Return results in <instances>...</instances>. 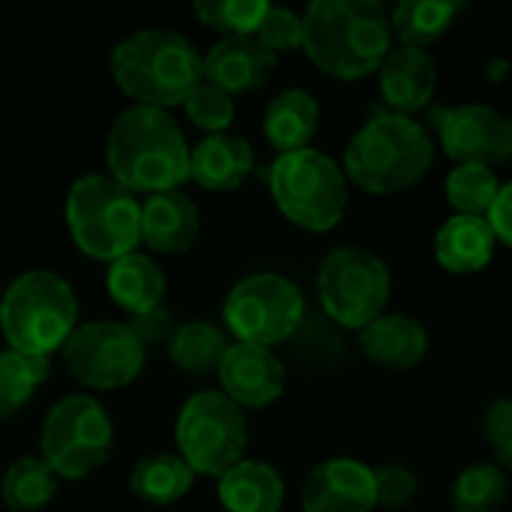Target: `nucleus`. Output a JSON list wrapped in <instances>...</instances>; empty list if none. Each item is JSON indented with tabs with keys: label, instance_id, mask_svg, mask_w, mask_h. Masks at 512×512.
Masks as SVG:
<instances>
[{
	"label": "nucleus",
	"instance_id": "f257e3e1",
	"mask_svg": "<svg viewBox=\"0 0 512 512\" xmlns=\"http://www.w3.org/2000/svg\"><path fill=\"white\" fill-rule=\"evenodd\" d=\"M303 51L330 78L360 81L393 51L390 9L378 0H315L300 15Z\"/></svg>",
	"mask_w": 512,
	"mask_h": 512
},
{
	"label": "nucleus",
	"instance_id": "f03ea898",
	"mask_svg": "<svg viewBox=\"0 0 512 512\" xmlns=\"http://www.w3.org/2000/svg\"><path fill=\"white\" fill-rule=\"evenodd\" d=\"M108 177L129 192H168L189 180V144L168 111L129 105L105 135Z\"/></svg>",
	"mask_w": 512,
	"mask_h": 512
},
{
	"label": "nucleus",
	"instance_id": "7ed1b4c3",
	"mask_svg": "<svg viewBox=\"0 0 512 512\" xmlns=\"http://www.w3.org/2000/svg\"><path fill=\"white\" fill-rule=\"evenodd\" d=\"M111 75L117 87L144 108L168 111L204 81L201 51L177 30L144 27L123 36L111 51Z\"/></svg>",
	"mask_w": 512,
	"mask_h": 512
},
{
	"label": "nucleus",
	"instance_id": "20e7f679",
	"mask_svg": "<svg viewBox=\"0 0 512 512\" xmlns=\"http://www.w3.org/2000/svg\"><path fill=\"white\" fill-rule=\"evenodd\" d=\"M435 162L423 123L405 114H372L345 147V180L369 195H399L417 186Z\"/></svg>",
	"mask_w": 512,
	"mask_h": 512
},
{
	"label": "nucleus",
	"instance_id": "39448f33",
	"mask_svg": "<svg viewBox=\"0 0 512 512\" xmlns=\"http://www.w3.org/2000/svg\"><path fill=\"white\" fill-rule=\"evenodd\" d=\"M78 327L75 288L51 270H24L0 297V333L6 348L51 357Z\"/></svg>",
	"mask_w": 512,
	"mask_h": 512
},
{
	"label": "nucleus",
	"instance_id": "423d86ee",
	"mask_svg": "<svg viewBox=\"0 0 512 512\" xmlns=\"http://www.w3.org/2000/svg\"><path fill=\"white\" fill-rule=\"evenodd\" d=\"M66 225L78 252L111 264L141 243V201L108 174H84L66 192Z\"/></svg>",
	"mask_w": 512,
	"mask_h": 512
},
{
	"label": "nucleus",
	"instance_id": "0eeeda50",
	"mask_svg": "<svg viewBox=\"0 0 512 512\" xmlns=\"http://www.w3.org/2000/svg\"><path fill=\"white\" fill-rule=\"evenodd\" d=\"M279 213L303 231H333L348 210V180L342 165L315 150L282 153L267 174Z\"/></svg>",
	"mask_w": 512,
	"mask_h": 512
},
{
	"label": "nucleus",
	"instance_id": "6e6552de",
	"mask_svg": "<svg viewBox=\"0 0 512 512\" xmlns=\"http://www.w3.org/2000/svg\"><path fill=\"white\" fill-rule=\"evenodd\" d=\"M114 450V423L99 399L72 393L54 402L42 420L39 459L57 480H87Z\"/></svg>",
	"mask_w": 512,
	"mask_h": 512
},
{
	"label": "nucleus",
	"instance_id": "1a4fd4ad",
	"mask_svg": "<svg viewBox=\"0 0 512 512\" xmlns=\"http://www.w3.org/2000/svg\"><path fill=\"white\" fill-rule=\"evenodd\" d=\"M321 309L348 330H363L387 312L393 276L381 255L366 246H336L315 276Z\"/></svg>",
	"mask_w": 512,
	"mask_h": 512
},
{
	"label": "nucleus",
	"instance_id": "9d476101",
	"mask_svg": "<svg viewBox=\"0 0 512 512\" xmlns=\"http://www.w3.org/2000/svg\"><path fill=\"white\" fill-rule=\"evenodd\" d=\"M177 456L198 477H222L240 459H246L249 447V423L246 411H240L225 393L201 390L186 399L180 408L177 426Z\"/></svg>",
	"mask_w": 512,
	"mask_h": 512
},
{
	"label": "nucleus",
	"instance_id": "9b49d317",
	"mask_svg": "<svg viewBox=\"0 0 512 512\" xmlns=\"http://www.w3.org/2000/svg\"><path fill=\"white\" fill-rule=\"evenodd\" d=\"M303 294L282 273H252L240 279L222 306L234 342L273 348L297 333L303 321Z\"/></svg>",
	"mask_w": 512,
	"mask_h": 512
},
{
	"label": "nucleus",
	"instance_id": "f8f14e48",
	"mask_svg": "<svg viewBox=\"0 0 512 512\" xmlns=\"http://www.w3.org/2000/svg\"><path fill=\"white\" fill-rule=\"evenodd\" d=\"M63 363L87 390H123L138 381L147 363L144 345L123 321H87L66 339Z\"/></svg>",
	"mask_w": 512,
	"mask_h": 512
},
{
	"label": "nucleus",
	"instance_id": "ddd939ff",
	"mask_svg": "<svg viewBox=\"0 0 512 512\" xmlns=\"http://www.w3.org/2000/svg\"><path fill=\"white\" fill-rule=\"evenodd\" d=\"M432 126L441 135V147L456 165H504L512 156V120L483 102L456 108H435Z\"/></svg>",
	"mask_w": 512,
	"mask_h": 512
},
{
	"label": "nucleus",
	"instance_id": "4468645a",
	"mask_svg": "<svg viewBox=\"0 0 512 512\" xmlns=\"http://www.w3.org/2000/svg\"><path fill=\"white\" fill-rule=\"evenodd\" d=\"M216 375L222 384L219 393H225L240 411L273 405L276 399H282L288 384L285 363L273 354V348L243 342L228 345Z\"/></svg>",
	"mask_w": 512,
	"mask_h": 512
},
{
	"label": "nucleus",
	"instance_id": "2eb2a0df",
	"mask_svg": "<svg viewBox=\"0 0 512 512\" xmlns=\"http://www.w3.org/2000/svg\"><path fill=\"white\" fill-rule=\"evenodd\" d=\"M303 512H372L375 468L360 459L336 456L315 465L300 489Z\"/></svg>",
	"mask_w": 512,
	"mask_h": 512
},
{
	"label": "nucleus",
	"instance_id": "dca6fc26",
	"mask_svg": "<svg viewBox=\"0 0 512 512\" xmlns=\"http://www.w3.org/2000/svg\"><path fill=\"white\" fill-rule=\"evenodd\" d=\"M204 81L225 90L228 96L261 90L273 69L276 57L261 48L255 36H222L204 57H201Z\"/></svg>",
	"mask_w": 512,
	"mask_h": 512
},
{
	"label": "nucleus",
	"instance_id": "f3484780",
	"mask_svg": "<svg viewBox=\"0 0 512 512\" xmlns=\"http://www.w3.org/2000/svg\"><path fill=\"white\" fill-rule=\"evenodd\" d=\"M201 234V213L195 201L180 192H153L141 201V243L156 255H183Z\"/></svg>",
	"mask_w": 512,
	"mask_h": 512
},
{
	"label": "nucleus",
	"instance_id": "a211bd4d",
	"mask_svg": "<svg viewBox=\"0 0 512 512\" xmlns=\"http://www.w3.org/2000/svg\"><path fill=\"white\" fill-rule=\"evenodd\" d=\"M357 345L375 366L408 372L426 360L429 330L405 312H384L372 324L357 330Z\"/></svg>",
	"mask_w": 512,
	"mask_h": 512
},
{
	"label": "nucleus",
	"instance_id": "6ab92c4d",
	"mask_svg": "<svg viewBox=\"0 0 512 512\" xmlns=\"http://www.w3.org/2000/svg\"><path fill=\"white\" fill-rule=\"evenodd\" d=\"M381 96L393 114L414 117L423 111L438 90V66L435 57L423 48H393L381 69Z\"/></svg>",
	"mask_w": 512,
	"mask_h": 512
},
{
	"label": "nucleus",
	"instance_id": "aec40b11",
	"mask_svg": "<svg viewBox=\"0 0 512 512\" xmlns=\"http://www.w3.org/2000/svg\"><path fill=\"white\" fill-rule=\"evenodd\" d=\"M255 168V150L246 138L222 132L189 147V180L207 192H234Z\"/></svg>",
	"mask_w": 512,
	"mask_h": 512
},
{
	"label": "nucleus",
	"instance_id": "412c9836",
	"mask_svg": "<svg viewBox=\"0 0 512 512\" xmlns=\"http://www.w3.org/2000/svg\"><path fill=\"white\" fill-rule=\"evenodd\" d=\"M216 495L228 512H282L285 480L267 462L240 459L216 480Z\"/></svg>",
	"mask_w": 512,
	"mask_h": 512
},
{
	"label": "nucleus",
	"instance_id": "4be33fe9",
	"mask_svg": "<svg viewBox=\"0 0 512 512\" xmlns=\"http://www.w3.org/2000/svg\"><path fill=\"white\" fill-rule=\"evenodd\" d=\"M321 126V105L303 87H288L276 93L264 108V138L273 150L294 153L306 150Z\"/></svg>",
	"mask_w": 512,
	"mask_h": 512
},
{
	"label": "nucleus",
	"instance_id": "5701e85b",
	"mask_svg": "<svg viewBox=\"0 0 512 512\" xmlns=\"http://www.w3.org/2000/svg\"><path fill=\"white\" fill-rule=\"evenodd\" d=\"M495 246L498 240L483 216L456 213L435 234V261L456 276H471L492 264Z\"/></svg>",
	"mask_w": 512,
	"mask_h": 512
},
{
	"label": "nucleus",
	"instance_id": "b1692460",
	"mask_svg": "<svg viewBox=\"0 0 512 512\" xmlns=\"http://www.w3.org/2000/svg\"><path fill=\"white\" fill-rule=\"evenodd\" d=\"M105 288L120 309H126L129 315H141L162 306L168 279L150 255L129 252L108 264Z\"/></svg>",
	"mask_w": 512,
	"mask_h": 512
},
{
	"label": "nucleus",
	"instance_id": "393cba45",
	"mask_svg": "<svg viewBox=\"0 0 512 512\" xmlns=\"http://www.w3.org/2000/svg\"><path fill=\"white\" fill-rule=\"evenodd\" d=\"M195 483L192 468L177 453H150L135 462L129 474V492L153 507H171L189 495Z\"/></svg>",
	"mask_w": 512,
	"mask_h": 512
},
{
	"label": "nucleus",
	"instance_id": "a878e982",
	"mask_svg": "<svg viewBox=\"0 0 512 512\" xmlns=\"http://www.w3.org/2000/svg\"><path fill=\"white\" fill-rule=\"evenodd\" d=\"M465 9L459 0H402L390 12V30L405 48H429L438 42Z\"/></svg>",
	"mask_w": 512,
	"mask_h": 512
},
{
	"label": "nucleus",
	"instance_id": "bb28decb",
	"mask_svg": "<svg viewBox=\"0 0 512 512\" xmlns=\"http://www.w3.org/2000/svg\"><path fill=\"white\" fill-rule=\"evenodd\" d=\"M228 339L216 324L207 321H186L177 324L171 342H168V354L171 363L186 372V375H213L228 351Z\"/></svg>",
	"mask_w": 512,
	"mask_h": 512
},
{
	"label": "nucleus",
	"instance_id": "cd10ccee",
	"mask_svg": "<svg viewBox=\"0 0 512 512\" xmlns=\"http://www.w3.org/2000/svg\"><path fill=\"white\" fill-rule=\"evenodd\" d=\"M57 495V477L39 456L15 459L0 480V501L12 512L45 510Z\"/></svg>",
	"mask_w": 512,
	"mask_h": 512
},
{
	"label": "nucleus",
	"instance_id": "c85d7f7f",
	"mask_svg": "<svg viewBox=\"0 0 512 512\" xmlns=\"http://www.w3.org/2000/svg\"><path fill=\"white\" fill-rule=\"evenodd\" d=\"M51 375V357H30L12 348L0 351V420L15 417Z\"/></svg>",
	"mask_w": 512,
	"mask_h": 512
},
{
	"label": "nucleus",
	"instance_id": "c756f323",
	"mask_svg": "<svg viewBox=\"0 0 512 512\" xmlns=\"http://www.w3.org/2000/svg\"><path fill=\"white\" fill-rule=\"evenodd\" d=\"M510 495V477L495 462H480L465 468L453 483L456 512H501Z\"/></svg>",
	"mask_w": 512,
	"mask_h": 512
},
{
	"label": "nucleus",
	"instance_id": "7c9ffc66",
	"mask_svg": "<svg viewBox=\"0 0 512 512\" xmlns=\"http://www.w3.org/2000/svg\"><path fill=\"white\" fill-rule=\"evenodd\" d=\"M501 186L498 174L483 165H456L444 183L447 201L459 216H486Z\"/></svg>",
	"mask_w": 512,
	"mask_h": 512
},
{
	"label": "nucleus",
	"instance_id": "2f4dec72",
	"mask_svg": "<svg viewBox=\"0 0 512 512\" xmlns=\"http://www.w3.org/2000/svg\"><path fill=\"white\" fill-rule=\"evenodd\" d=\"M267 6L270 3L264 0H198L192 3V12L201 24L219 30L222 36H252Z\"/></svg>",
	"mask_w": 512,
	"mask_h": 512
},
{
	"label": "nucleus",
	"instance_id": "473e14b6",
	"mask_svg": "<svg viewBox=\"0 0 512 512\" xmlns=\"http://www.w3.org/2000/svg\"><path fill=\"white\" fill-rule=\"evenodd\" d=\"M183 111H186V117H189L198 129H204V132H210V135L228 132V126H231L234 117H237L234 96H228L225 90H219V87H213V84H207V81H201V84L186 96Z\"/></svg>",
	"mask_w": 512,
	"mask_h": 512
},
{
	"label": "nucleus",
	"instance_id": "72a5a7b5",
	"mask_svg": "<svg viewBox=\"0 0 512 512\" xmlns=\"http://www.w3.org/2000/svg\"><path fill=\"white\" fill-rule=\"evenodd\" d=\"M252 36L273 57L276 54H291V51L303 48V21H300L297 12H291L285 6H267L264 18L258 21Z\"/></svg>",
	"mask_w": 512,
	"mask_h": 512
},
{
	"label": "nucleus",
	"instance_id": "f704fd0d",
	"mask_svg": "<svg viewBox=\"0 0 512 512\" xmlns=\"http://www.w3.org/2000/svg\"><path fill=\"white\" fill-rule=\"evenodd\" d=\"M417 474L405 465L375 468V507L384 510H408L417 498Z\"/></svg>",
	"mask_w": 512,
	"mask_h": 512
},
{
	"label": "nucleus",
	"instance_id": "c9c22d12",
	"mask_svg": "<svg viewBox=\"0 0 512 512\" xmlns=\"http://www.w3.org/2000/svg\"><path fill=\"white\" fill-rule=\"evenodd\" d=\"M483 435L492 444L498 465L507 471L512 465V402L510 399H498L489 405L486 417H483Z\"/></svg>",
	"mask_w": 512,
	"mask_h": 512
},
{
	"label": "nucleus",
	"instance_id": "e433bc0d",
	"mask_svg": "<svg viewBox=\"0 0 512 512\" xmlns=\"http://www.w3.org/2000/svg\"><path fill=\"white\" fill-rule=\"evenodd\" d=\"M126 327L135 333V339L144 345V351L156 348V345H168L174 330H177V321L171 315V309L165 306H156L150 312H141V315H132L126 321Z\"/></svg>",
	"mask_w": 512,
	"mask_h": 512
},
{
	"label": "nucleus",
	"instance_id": "4c0bfd02",
	"mask_svg": "<svg viewBox=\"0 0 512 512\" xmlns=\"http://www.w3.org/2000/svg\"><path fill=\"white\" fill-rule=\"evenodd\" d=\"M510 195H512V186H510V183H504V186L498 189L495 201L489 204L486 216H483V219H486V225H489V231L495 234V240H498L501 246H510V243H512Z\"/></svg>",
	"mask_w": 512,
	"mask_h": 512
}]
</instances>
